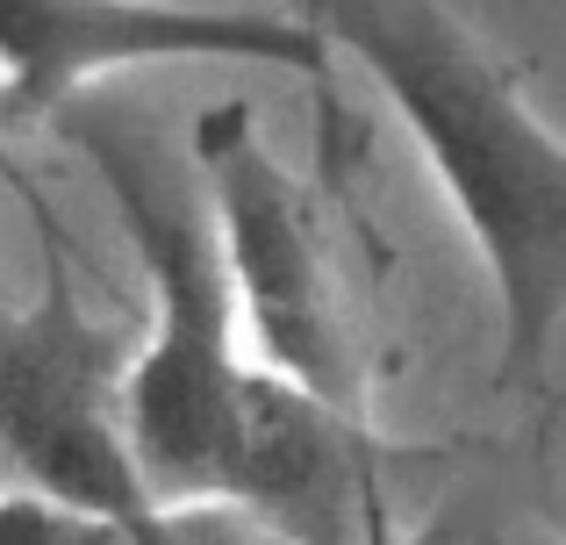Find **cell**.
<instances>
[{"label":"cell","instance_id":"cell-6","mask_svg":"<svg viewBox=\"0 0 566 545\" xmlns=\"http://www.w3.org/2000/svg\"><path fill=\"white\" fill-rule=\"evenodd\" d=\"M430 467V452L380 438L366 417L308 395L287 374H251L237 395V446L216 503H237L287 545H366L395 517V495Z\"/></svg>","mask_w":566,"mask_h":545},{"label":"cell","instance_id":"cell-1","mask_svg":"<svg viewBox=\"0 0 566 545\" xmlns=\"http://www.w3.org/2000/svg\"><path fill=\"white\" fill-rule=\"evenodd\" d=\"M331 51H352L452 195L495 280V380L531 388L566 323V137L531 72L473 36L444 0H308Z\"/></svg>","mask_w":566,"mask_h":545},{"label":"cell","instance_id":"cell-2","mask_svg":"<svg viewBox=\"0 0 566 545\" xmlns=\"http://www.w3.org/2000/svg\"><path fill=\"white\" fill-rule=\"evenodd\" d=\"M193 166L216 209V252L230 302L273 374L366 417L380 374V273L387 252L345 201L337 172L302 180L259 144L244 101L193 123Z\"/></svg>","mask_w":566,"mask_h":545},{"label":"cell","instance_id":"cell-7","mask_svg":"<svg viewBox=\"0 0 566 545\" xmlns=\"http://www.w3.org/2000/svg\"><path fill=\"white\" fill-rule=\"evenodd\" d=\"M158 538H166V503L115 517V510L57 503L43 489L0 495V545H158Z\"/></svg>","mask_w":566,"mask_h":545},{"label":"cell","instance_id":"cell-3","mask_svg":"<svg viewBox=\"0 0 566 545\" xmlns=\"http://www.w3.org/2000/svg\"><path fill=\"white\" fill-rule=\"evenodd\" d=\"M57 129L101 172L158 302L151 345L129 352L123 366L129 460H137L151 503H201V495L222 489V467H230V446H237V395H244L237 302H230L216 230H208V216L180 187V172L166 166V151L137 123L94 115L72 101L57 115Z\"/></svg>","mask_w":566,"mask_h":545},{"label":"cell","instance_id":"cell-9","mask_svg":"<svg viewBox=\"0 0 566 545\" xmlns=\"http://www.w3.org/2000/svg\"><path fill=\"white\" fill-rule=\"evenodd\" d=\"M366 545H495V524H488V510H473V503H452V510H438L430 524H374L366 532Z\"/></svg>","mask_w":566,"mask_h":545},{"label":"cell","instance_id":"cell-5","mask_svg":"<svg viewBox=\"0 0 566 545\" xmlns=\"http://www.w3.org/2000/svg\"><path fill=\"white\" fill-rule=\"evenodd\" d=\"M308 14L208 0H0V129L57 123L108 72L137 65H273L331 80Z\"/></svg>","mask_w":566,"mask_h":545},{"label":"cell","instance_id":"cell-8","mask_svg":"<svg viewBox=\"0 0 566 545\" xmlns=\"http://www.w3.org/2000/svg\"><path fill=\"white\" fill-rule=\"evenodd\" d=\"M158 545H287V538H273L265 524H251L237 503L201 495V503H166V538Z\"/></svg>","mask_w":566,"mask_h":545},{"label":"cell","instance_id":"cell-10","mask_svg":"<svg viewBox=\"0 0 566 545\" xmlns=\"http://www.w3.org/2000/svg\"><path fill=\"white\" fill-rule=\"evenodd\" d=\"M0 180H8V187H14V201H22V209H29V216H36V230H43V244H72V238H65V230H57V216H51V201H43V195H36V180H29V172H22V166H14V158H0Z\"/></svg>","mask_w":566,"mask_h":545},{"label":"cell","instance_id":"cell-4","mask_svg":"<svg viewBox=\"0 0 566 545\" xmlns=\"http://www.w3.org/2000/svg\"><path fill=\"white\" fill-rule=\"evenodd\" d=\"M129 331L94 316L72 244L43 252V287L0 302V460L57 503L137 517L158 510L123 438Z\"/></svg>","mask_w":566,"mask_h":545},{"label":"cell","instance_id":"cell-11","mask_svg":"<svg viewBox=\"0 0 566 545\" xmlns=\"http://www.w3.org/2000/svg\"><path fill=\"white\" fill-rule=\"evenodd\" d=\"M545 517H553V532L566 538V489H553V503H545Z\"/></svg>","mask_w":566,"mask_h":545}]
</instances>
